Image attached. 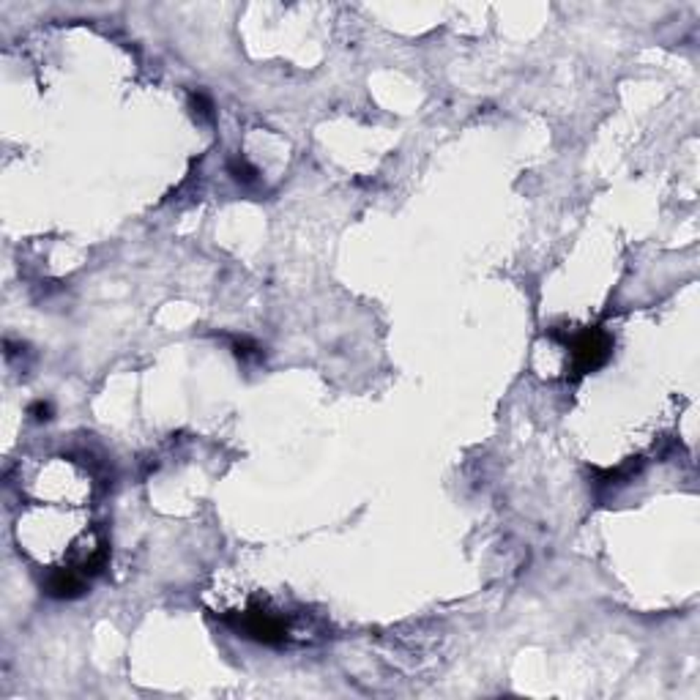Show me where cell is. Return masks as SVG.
Here are the masks:
<instances>
[{"label": "cell", "instance_id": "cell-1", "mask_svg": "<svg viewBox=\"0 0 700 700\" xmlns=\"http://www.w3.org/2000/svg\"><path fill=\"white\" fill-rule=\"evenodd\" d=\"M227 621L233 624V629L238 635L249 637L255 643H263V646H285L290 635H293L285 615H279V613H274L268 607H247L241 613H233Z\"/></svg>", "mask_w": 700, "mask_h": 700}, {"label": "cell", "instance_id": "cell-2", "mask_svg": "<svg viewBox=\"0 0 700 700\" xmlns=\"http://www.w3.org/2000/svg\"><path fill=\"white\" fill-rule=\"evenodd\" d=\"M610 353H613V337L602 328H585L572 340V372L577 378L597 372L602 364H607Z\"/></svg>", "mask_w": 700, "mask_h": 700}, {"label": "cell", "instance_id": "cell-3", "mask_svg": "<svg viewBox=\"0 0 700 700\" xmlns=\"http://www.w3.org/2000/svg\"><path fill=\"white\" fill-rule=\"evenodd\" d=\"M44 591L52 599H77L88 591V574L82 569H52L44 580Z\"/></svg>", "mask_w": 700, "mask_h": 700}, {"label": "cell", "instance_id": "cell-4", "mask_svg": "<svg viewBox=\"0 0 700 700\" xmlns=\"http://www.w3.org/2000/svg\"><path fill=\"white\" fill-rule=\"evenodd\" d=\"M227 173L233 175V181H238V184H244V187L257 181V170L244 159V156H235V159L227 161Z\"/></svg>", "mask_w": 700, "mask_h": 700}, {"label": "cell", "instance_id": "cell-5", "mask_svg": "<svg viewBox=\"0 0 700 700\" xmlns=\"http://www.w3.org/2000/svg\"><path fill=\"white\" fill-rule=\"evenodd\" d=\"M191 107H194V112L197 115H203V118H214V104H211V99L203 94V91H197V94H191Z\"/></svg>", "mask_w": 700, "mask_h": 700}, {"label": "cell", "instance_id": "cell-6", "mask_svg": "<svg viewBox=\"0 0 700 700\" xmlns=\"http://www.w3.org/2000/svg\"><path fill=\"white\" fill-rule=\"evenodd\" d=\"M233 350H235V356H238V358H249V356H260V345H255V342H252V340H247V337L235 340V342H233Z\"/></svg>", "mask_w": 700, "mask_h": 700}, {"label": "cell", "instance_id": "cell-7", "mask_svg": "<svg viewBox=\"0 0 700 700\" xmlns=\"http://www.w3.org/2000/svg\"><path fill=\"white\" fill-rule=\"evenodd\" d=\"M28 414H31L36 421H50V418H52V402H47V400H38V402H33Z\"/></svg>", "mask_w": 700, "mask_h": 700}]
</instances>
